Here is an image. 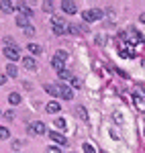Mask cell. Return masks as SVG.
<instances>
[{
	"mask_svg": "<svg viewBox=\"0 0 145 153\" xmlns=\"http://www.w3.org/2000/svg\"><path fill=\"white\" fill-rule=\"evenodd\" d=\"M115 120H117L119 125H123V117H121V112H115Z\"/></svg>",
	"mask_w": 145,
	"mask_h": 153,
	"instance_id": "obj_32",
	"label": "cell"
},
{
	"mask_svg": "<svg viewBox=\"0 0 145 153\" xmlns=\"http://www.w3.org/2000/svg\"><path fill=\"white\" fill-rule=\"evenodd\" d=\"M47 153H61V149H59V147H55V145H53V147H49V149H47Z\"/></svg>",
	"mask_w": 145,
	"mask_h": 153,
	"instance_id": "obj_31",
	"label": "cell"
},
{
	"mask_svg": "<svg viewBox=\"0 0 145 153\" xmlns=\"http://www.w3.org/2000/svg\"><path fill=\"white\" fill-rule=\"evenodd\" d=\"M4 118H6V120H12V118H14V112H12V110H6V112H4Z\"/></svg>",
	"mask_w": 145,
	"mask_h": 153,
	"instance_id": "obj_30",
	"label": "cell"
},
{
	"mask_svg": "<svg viewBox=\"0 0 145 153\" xmlns=\"http://www.w3.org/2000/svg\"><path fill=\"white\" fill-rule=\"evenodd\" d=\"M135 106H137L139 110H145V102L139 98V96H135Z\"/></svg>",
	"mask_w": 145,
	"mask_h": 153,
	"instance_id": "obj_24",
	"label": "cell"
},
{
	"mask_svg": "<svg viewBox=\"0 0 145 153\" xmlns=\"http://www.w3.org/2000/svg\"><path fill=\"white\" fill-rule=\"evenodd\" d=\"M53 57H57V59H61V61H65V59H68V51L59 49V51H55V55H53Z\"/></svg>",
	"mask_w": 145,
	"mask_h": 153,
	"instance_id": "obj_23",
	"label": "cell"
},
{
	"mask_svg": "<svg viewBox=\"0 0 145 153\" xmlns=\"http://www.w3.org/2000/svg\"><path fill=\"white\" fill-rule=\"evenodd\" d=\"M59 78H61V80H72L74 74L70 70H63V71H59Z\"/></svg>",
	"mask_w": 145,
	"mask_h": 153,
	"instance_id": "obj_22",
	"label": "cell"
},
{
	"mask_svg": "<svg viewBox=\"0 0 145 153\" xmlns=\"http://www.w3.org/2000/svg\"><path fill=\"white\" fill-rule=\"evenodd\" d=\"M29 135H43L45 133V123H41V120H35V123H31L29 125Z\"/></svg>",
	"mask_w": 145,
	"mask_h": 153,
	"instance_id": "obj_3",
	"label": "cell"
},
{
	"mask_svg": "<svg viewBox=\"0 0 145 153\" xmlns=\"http://www.w3.org/2000/svg\"><path fill=\"white\" fill-rule=\"evenodd\" d=\"M8 102H10L12 106H16L19 102H21V94H16V92H12V94L8 96Z\"/></svg>",
	"mask_w": 145,
	"mask_h": 153,
	"instance_id": "obj_20",
	"label": "cell"
},
{
	"mask_svg": "<svg viewBox=\"0 0 145 153\" xmlns=\"http://www.w3.org/2000/svg\"><path fill=\"white\" fill-rule=\"evenodd\" d=\"M6 74H8L10 78L19 76V70H16V65H14V63H8V65H6Z\"/></svg>",
	"mask_w": 145,
	"mask_h": 153,
	"instance_id": "obj_19",
	"label": "cell"
},
{
	"mask_svg": "<svg viewBox=\"0 0 145 153\" xmlns=\"http://www.w3.org/2000/svg\"><path fill=\"white\" fill-rule=\"evenodd\" d=\"M139 21H141V23L145 25V12H143V14H141V16H139Z\"/></svg>",
	"mask_w": 145,
	"mask_h": 153,
	"instance_id": "obj_35",
	"label": "cell"
},
{
	"mask_svg": "<svg viewBox=\"0 0 145 153\" xmlns=\"http://www.w3.org/2000/svg\"><path fill=\"white\" fill-rule=\"evenodd\" d=\"M45 110H47L49 114H57V112L61 110V106H59V102L51 100V102H47V104H45Z\"/></svg>",
	"mask_w": 145,
	"mask_h": 153,
	"instance_id": "obj_8",
	"label": "cell"
},
{
	"mask_svg": "<svg viewBox=\"0 0 145 153\" xmlns=\"http://www.w3.org/2000/svg\"><path fill=\"white\" fill-rule=\"evenodd\" d=\"M139 39H141V35H137V31H135V29H131V31H129V41H127V43L133 47V45H137V43H139Z\"/></svg>",
	"mask_w": 145,
	"mask_h": 153,
	"instance_id": "obj_10",
	"label": "cell"
},
{
	"mask_svg": "<svg viewBox=\"0 0 145 153\" xmlns=\"http://www.w3.org/2000/svg\"><path fill=\"white\" fill-rule=\"evenodd\" d=\"M59 96L63 98V100H72L74 98V90L68 88V86H59Z\"/></svg>",
	"mask_w": 145,
	"mask_h": 153,
	"instance_id": "obj_9",
	"label": "cell"
},
{
	"mask_svg": "<svg viewBox=\"0 0 145 153\" xmlns=\"http://www.w3.org/2000/svg\"><path fill=\"white\" fill-rule=\"evenodd\" d=\"M27 49H29L33 55H41V51H43V49H41V45H37V43H29V45H27Z\"/></svg>",
	"mask_w": 145,
	"mask_h": 153,
	"instance_id": "obj_13",
	"label": "cell"
},
{
	"mask_svg": "<svg viewBox=\"0 0 145 153\" xmlns=\"http://www.w3.org/2000/svg\"><path fill=\"white\" fill-rule=\"evenodd\" d=\"M0 8H2V12H12V10H14V4H12V2H6V0H2V2H0Z\"/></svg>",
	"mask_w": 145,
	"mask_h": 153,
	"instance_id": "obj_15",
	"label": "cell"
},
{
	"mask_svg": "<svg viewBox=\"0 0 145 153\" xmlns=\"http://www.w3.org/2000/svg\"><path fill=\"white\" fill-rule=\"evenodd\" d=\"M68 33H72V35H78L80 31H78V27H74V25H68V29H65Z\"/></svg>",
	"mask_w": 145,
	"mask_h": 153,
	"instance_id": "obj_28",
	"label": "cell"
},
{
	"mask_svg": "<svg viewBox=\"0 0 145 153\" xmlns=\"http://www.w3.org/2000/svg\"><path fill=\"white\" fill-rule=\"evenodd\" d=\"M119 53H121L123 57H127V59H131V57H135V49L129 45V43H123L121 45V49H119Z\"/></svg>",
	"mask_w": 145,
	"mask_h": 153,
	"instance_id": "obj_5",
	"label": "cell"
},
{
	"mask_svg": "<svg viewBox=\"0 0 145 153\" xmlns=\"http://www.w3.org/2000/svg\"><path fill=\"white\" fill-rule=\"evenodd\" d=\"M53 6H55V4L49 2V0H47V2H43V10H45V12H53Z\"/></svg>",
	"mask_w": 145,
	"mask_h": 153,
	"instance_id": "obj_25",
	"label": "cell"
},
{
	"mask_svg": "<svg viewBox=\"0 0 145 153\" xmlns=\"http://www.w3.org/2000/svg\"><path fill=\"white\" fill-rule=\"evenodd\" d=\"M84 151H86V153H96V149H94L90 143H84Z\"/></svg>",
	"mask_w": 145,
	"mask_h": 153,
	"instance_id": "obj_29",
	"label": "cell"
},
{
	"mask_svg": "<svg viewBox=\"0 0 145 153\" xmlns=\"http://www.w3.org/2000/svg\"><path fill=\"white\" fill-rule=\"evenodd\" d=\"M16 25H19L21 29H25V27H29V19L23 16V14H19V16H16Z\"/></svg>",
	"mask_w": 145,
	"mask_h": 153,
	"instance_id": "obj_18",
	"label": "cell"
},
{
	"mask_svg": "<svg viewBox=\"0 0 145 153\" xmlns=\"http://www.w3.org/2000/svg\"><path fill=\"white\" fill-rule=\"evenodd\" d=\"M76 112H78V117L82 118L84 123H88V112H86V108H84V106H76Z\"/></svg>",
	"mask_w": 145,
	"mask_h": 153,
	"instance_id": "obj_16",
	"label": "cell"
},
{
	"mask_svg": "<svg viewBox=\"0 0 145 153\" xmlns=\"http://www.w3.org/2000/svg\"><path fill=\"white\" fill-rule=\"evenodd\" d=\"M102 16H104V10H102V8H90V10H84V12H82L84 23H94V21L102 19Z\"/></svg>",
	"mask_w": 145,
	"mask_h": 153,
	"instance_id": "obj_1",
	"label": "cell"
},
{
	"mask_svg": "<svg viewBox=\"0 0 145 153\" xmlns=\"http://www.w3.org/2000/svg\"><path fill=\"white\" fill-rule=\"evenodd\" d=\"M63 63H65V61H61V59H57V57H53V59H51V65H53V70L57 71V74L65 70V68H63Z\"/></svg>",
	"mask_w": 145,
	"mask_h": 153,
	"instance_id": "obj_11",
	"label": "cell"
},
{
	"mask_svg": "<svg viewBox=\"0 0 145 153\" xmlns=\"http://www.w3.org/2000/svg\"><path fill=\"white\" fill-rule=\"evenodd\" d=\"M8 137H10L8 129H6V127H0V139H8Z\"/></svg>",
	"mask_w": 145,
	"mask_h": 153,
	"instance_id": "obj_26",
	"label": "cell"
},
{
	"mask_svg": "<svg viewBox=\"0 0 145 153\" xmlns=\"http://www.w3.org/2000/svg\"><path fill=\"white\" fill-rule=\"evenodd\" d=\"M51 25H53L51 29H53V33H55V35H63V33H65V29H68V23H65L61 16H55V19L51 21Z\"/></svg>",
	"mask_w": 145,
	"mask_h": 153,
	"instance_id": "obj_2",
	"label": "cell"
},
{
	"mask_svg": "<svg viewBox=\"0 0 145 153\" xmlns=\"http://www.w3.org/2000/svg\"><path fill=\"white\" fill-rule=\"evenodd\" d=\"M100 153H109V151H106V149H102V151H100Z\"/></svg>",
	"mask_w": 145,
	"mask_h": 153,
	"instance_id": "obj_36",
	"label": "cell"
},
{
	"mask_svg": "<svg viewBox=\"0 0 145 153\" xmlns=\"http://www.w3.org/2000/svg\"><path fill=\"white\" fill-rule=\"evenodd\" d=\"M23 31H25V35H29V37H33V35H35V29H33L31 25H29V27H25Z\"/></svg>",
	"mask_w": 145,
	"mask_h": 153,
	"instance_id": "obj_27",
	"label": "cell"
},
{
	"mask_svg": "<svg viewBox=\"0 0 145 153\" xmlns=\"http://www.w3.org/2000/svg\"><path fill=\"white\" fill-rule=\"evenodd\" d=\"M70 82H72V86H74V88H78V86H80V80H76V78H72Z\"/></svg>",
	"mask_w": 145,
	"mask_h": 153,
	"instance_id": "obj_33",
	"label": "cell"
},
{
	"mask_svg": "<svg viewBox=\"0 0 145 153\" xmlns=\"http://www.w3.org/2000/svg\"><path fill=\"white\" fill-rule=\"evenodd\" d=\"M4 55L8 57V61H10V63L19 61V59H23V57H21V51H19L16 47H4Z\"/></svg>",
	"mask_w": 145,
	"mask_h": 153,
	"instance_id": "obj_4",
	"label": "cell"
},
{
	"mask_svg": "<svg viewBox=\"0 0 145 153\" xmlns=\"http://www.w3.org/2000/svg\"><path fill=\"white\" fill-rule=\"evenodd\" d=\"M23 63L27 70H37V61L33 57H23Z\"/></svg>",
	"mask_w": 145,
	"mask_h": 153,
	"instance_id": "obj_12",
	"label": "cell"
},
{
	"mask_svg": "<svg viewBox=\"0 0 145 153\" xmlns=\"http://www.w3.org/2000/svg\"><path fill=\"white\" fill-rule=\"evenodd\" d=\"M61 8H63V12H68V14H76L78 12V6H76V2H72V0H63L61 2Z\"/></svg>",
	"mask_w": 145,
	"mask_h": 153,
	"instance_id": "obj_6",
	"label": "cell"
},
{
	"mask_svg": "<svg viewBox=\"0 0 145 153\" xmlns=\"http://www.w3.org/2000/svg\"><path fill=\"white\" fill-rule=\"evenodd\" d=\"M19 8H21V14H23V16H27V19H29V16H33V10H31L25 2H23V4H19Z\"/></svg>",
	"mask_w": 145,
	"mask_h": 153,
	"instance_id": "obj_17",
	"label": "cell"
},
{
	"mask_svg": "<svg viewBox=\"0 0 145 153\" xmlns=\"http://www.w3.org/2000/svg\"><path fill=\"white\" fill-rule=\"evenodd\" d=\"M2 84H6V76H2V74H0V86H2Z\"/></svg>",
	"mask_w": 145,
	"mask_h": 153,
	"instance_id": "obj_34",
	"label": "cell"
},
{
	"mask_svg": "<svg viewBox=\"0 0 145 153\" xmlns=\"http://www.w3.org/2000/svg\"><path fill=\"white\" fill-rule=\"evenodd\" d=\"M55 127H57L59 131H63L65 127H68V120H65V118H55Z\"/></svg>",
	"mask_w": 145,
	"mask_h": 153,
	"instance_id": "obj_21",
	"label": "cell"
},
{
	"mask_svg": "<svg viewBox=\"0 0 145 153\" xmlns=\"http://www.w3.org/2000/svg\"><path fill=\"white\" fill-rule=\"evenodd\" d=\"M49 139H53L57 145H68V139H65L61 133H57V131H51V133H49Z\"/></svg>",
	"mask_w": 145,
	"mask_h": 153,
	"instance_id": "obj_7",
	"label": "cell"
},
{
	"mask_svg": "<svg viewBox=\"0 0 145 153\" xmlns=\"http://www.w3.org/2000/svg\"><path fill=\"white\" fill-rule=\"evenodd\" d=\"M45 90H47L51 96H59V86H55V84H47Z\"/></svg>",
	"mask_w": 145,
	"mask_h": 153,
	"instance_id": "obj_14",
	"label": "cell"
}]
</instances>
